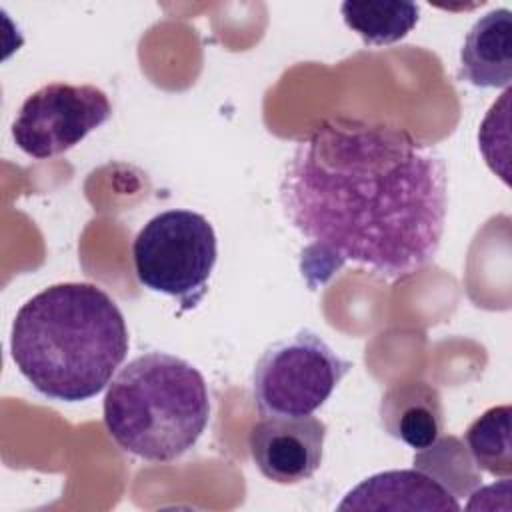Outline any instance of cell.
<instances>
[{
  "label": "cell",
  "instance_id": "6da1fadb",
  "mask_svg": "<svg viewBox=\"0 0 512 512\" xmlns=\"http://www.w3.org/2000/svg\"><path fill=\"white\" fill-rule=\"evenodd\" d=\"M280 202L290 224L310 240L302 274H314V284L344 262L400 280L430 264L440 248L446 164L400 126L336 116L292 150Z\"/></svg>",
  "mask_w": 512,
  "mask_h": 512
},
{
  "label": "cell",
  "instance_id": "7a4b0ae2",
  "mask_svg": "<svg viewBox=\"0 0 512 512\" xmlns=\"http://www.w3.org/2000/svg\"><path fill=\"white\" fill-rule=\"evenodd\" d=\"M118 304L88 282H62L28 298L16 312L10 352L42 396L82 402L100 394L128 354Z\"/></svg>",
  "mask_w": 512,
  "mask_h": 512
},
{
  "label": "cell",
  "instance_id": "3957f363",
  "mask_svg": "<svg viewBox=\"0 0 512 512\" xmlns=\"http://www.w3.org/2000/svg\"><path fill=\"white\" fill-rule=\"evenodd\" d=\"M210 420L208 384L188 360L168 352L132 358L108 384L104 426L126 452L148 462L186 454Z\"/></svg>",
  "mask_w": 512,
  "mask_h": 512
},
{
  "label": "cell",
  "instance_id": "277c9868",
  "mask_svg": "<svg viewBox=\"0 0 512 512\" xmlns=\"http://www.w3.org/2000/svg\"><path fill=\"white\" fill-rule=\"evenodd\" d=\"M218 258L216 234L208 218L174 208L150 218L132 242L138 282L190 310L204 298Z\"/></svg>",
  "mask_w": 512,
  "mask_h": 512
},
{
  "label": "cell",
  "instance_id": "5b68a950",
  "mask_svg": "<svg viewBox=\"0 0 512 512\" xmlns=\"http://www.w3.org/2000/svg\"><path fill=\"white\" fill-rule=\"evenodd\" d=\"M350 368L318 334L298 330L262 352L252 372V398L262 416H310Z\"/></svg>",
  "mask_w": 512,
  "mask_h": 512
},
{
  "label": "cell",
  "instance_id": "8992f818",
  "mask_svg": "<svg viewBox=\"0 0 512 512\" xmlns=\"http://www.w3.org/2000/svg\"><path fill=\"white\" fill-rule=\"evenodd\" d=\"M112 116L104 90L52 82L32 92L12 122L14 144L32 158L58 156L80 144Z\"/></svg>",
  "mask_w": 512,
  "mask_h": 512
},
{
  "label": "cell",
  "instance_id": "52a82bcc",
  "mask_svg": "<svg viewBox=\"0 0 512 512\" xmlns=\"http://www.w3.org/2000/svg\"><path fill=\"white\" fill-rule=\"evenodd\" d=\"M326 424L310 416H262L248 434L250 456L260 474L276 484H298L322 464Z\"/></svg>",
  "mask_w": 512,
  "mask_h": 512
},
{
  "label": "cell",
  "instance_id": "ba28073f",
  "mask_svg": "<svg viewBox=\"0 0 512 512\" xmlns=\"http://www.w3.org/2000/svg\"><path fill=\"white\" fill-rule=\"evenodd\" d=\"M338 510H460L458 498L434 476L410 468L374 474L356 484Z\"/></svg>",
  "mask_w": 512,
  "mask_h": 512
},
{
  "label": "cell",
  "instance_id": "9c48e42d",
  "mask_svg": "<svg viewBox=\"0 0 512 512\" xmlns=\"http://www.w3.org/2000/svg\"><path fill=\"white\" fill-rule=\"evenodd\" d=\"M462 82L476 88H508L512 80V12L492 10L468 30L460 48Z\"/></svg>",
  "mask_w": 512,
  "mask_h": 512
},
{
  "label": "cell",
  "instance_id": "30bf717a",
  "mask_svg": "<svg viewBox=\"0 0 512 512\" xmlns=\"http://www.w3.org/2000/svg\"><path fill=\"white\" fill-rule=\"evenodd\" d=\"M384 430L414 450L432 446L444 430V410L436 388L426 382L392 386L380 402Z\"/></svg>",
  "mask_w": 512,
  "mask_h": 512
},
{
  "label": "cell",
  "instance_id": "8fae6325",
  "mask_svg": "<svg viewBox=\"0 0 512 512\" xmlns=\"http://www.w3.org/2000/svg\"><path fill=\"white\" fill-rule=\"evenodd\" d=\"M340 12L346 26L372 46L402 40L418 22V6L402 0H348L340 6Z\"/></svg>",
  "mask_w": 512,
  "mask_h": 512
},
{
  "label": "cell",
  "instance_id": "7c38bea8",
  "mask_svg": "<svg viewBox=\"0 0 512 512\" xmlns=\"http://www.w3.org/2000/svg\"><path fill=\"white\" fill-rule=\"evenodd\" d=\"M510 416V404L492 406L480 414L464 434L474 464L480 470L500 478H510L512 474Z\"/></svg>",
  "mask_w": 512,
  "mask_h": 512
}]
</instances>
